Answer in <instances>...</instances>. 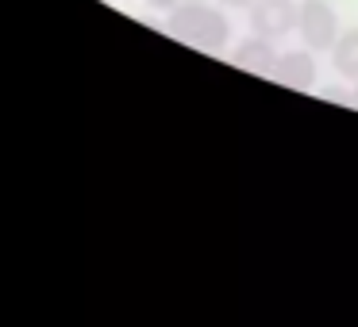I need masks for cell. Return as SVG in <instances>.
I'll use <instances>...</instances> for the list:
<instances>
[{"label":"cell","mask_w":358,"mask_h":327,"mask_svg":"<svg viewBox=\"0 0 358 327\" xmlns=\"http://www.w3.org/2000/svg\"><path fill=\"white\" fill-rule=\"evenodd\" d=\"M270 81H278V85L285 89H296V93H312L316 89V58H312V50H278V58H273L270 66Z\"/></svg>","instance_id":"cell-4"},{"label":"cell","mask_w":358,"mask_h":327,"mask_svg":"<svg viewBox=\"0 0 358 327\" xmlns=\"http://www.w3.org/2000/svg\"><path fill=\"white\" fill-rule=\"evenodd\" d=\"M166 31L178 43L196 50H224L231 39V20L224 16V4H208V0H181L166 20Z\"/></svg>","instance_id":"cell-1"},{"label":"cell","mask_w":358,"mask_h":327,"mask_svg":"<svg viewBox=\"0 0 358 327\" xmlns=\"http://www.w3.org/2000/svg\"><path fill=\"white\" fill-rule=\"evenodd\" d=\"M273 58H278V47H273V39H266V35H255L250 31L247 39L239 43V47L231 50V66L243 73H262V78H270V66Z\"/></svg>","instance_id":"cell-5"},{"label":"cell","mask_w":358,"mask_h":327,"mask_svg":"<svg viewBox=\"0 0 358 327\" xmlns=\"http://www.w3.org/2000/svg\"><path fill=\"white\" fill-rule=\"evenodd\" d=\"M320 96H324V101H331V104H347L350 101V93H343V89H324Z\"/></svg>","instance_id":"cell-8"},{"label":"cell","mask_w":358,"mask_h":327,"mask_svg":"<svg viewBox=\"0 0 358 327\" xmlns=\"http://www.w3.org/2000/svg\"><path fill=\"white\" fill-rule=\"evenodd\" d=\"M331 66H335L339 78L358 81V27L339 31V39H335V47H331Z\"/></svg>","instance_id":"cell-6"},{"label":"cell","mask_w":358,"mask_h":327,"mask_svg":"<svg viewBox=\"0 0 358 327\" xmlns=\"http://www.w3.org/2000/svg\"><path fill=\"white\" fill-rule=\"evenodd\" d=\"M143 4H147V8H155V12H166V16H170V12L178 8L181 0H143Z\"/></svg>","instance_id":"cell-7"},{"label":"cell","mask_w":358,"mask_h":327,"mask_svg":"<svg viewBox=\"0 0 358 327\" xmlns=\"http://www.w3.org/2000/svg\"><path fill=\"white\" fill-rule=\"evenodd\" d=\"M216 4H224V8H231V12H247L255 0H216Z\"/></svg>","instance_id":"cell-9"},{"label":"cell","mask_w":358,"mask_h":327,"mask_svg":"<svg viewBox=\"0 0 358 327\" xmlns=\"http://www.w3.org/2000/svg\"><path fill=\"white\" fill-rule=\"evenodd\" d=\"M247 12H250V31L278 43V39H285V35L296 31L301 0H255Z\"/></svg>","instance_id":"cell-3"},{"label":"cell","mask_w":358,"mask_h":327,"mask_svg":"<svg viewBox=\"0 0 358 327\" xmlns=\"http://www.w3.org/2000/svg\"><path fill=\"white\" fill-rule=\"evenodd\" d=\"M339 12L331 8V0H301V20H296V35L308 50H331L339 39Z\"/></svg>","instance_id":"cell-2"},{"label":"cell","mask_w":358,"mask_h":327,"mask_svg":"<svg viewBox=\"0 0 358 327\" xmlns=\"http://www.w3.org/2000/svg\"><path fill=\"white\" fill-rule=\"evenodd\" d=\"M350 104H355V108H358V85H355V93H350Z\"/></svg>","instance_id":"cell-10"}]
</instances>
